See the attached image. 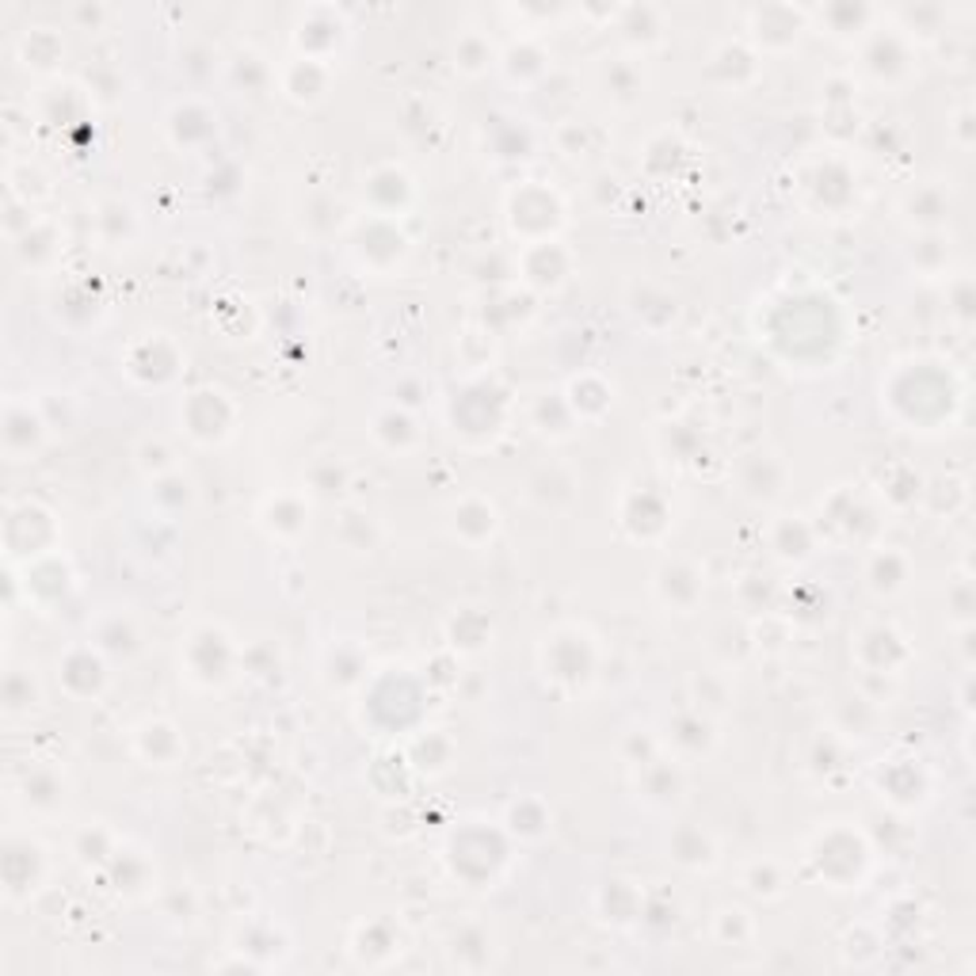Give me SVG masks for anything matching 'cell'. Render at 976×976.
<instances>
[{
	"label": "cell",
	"mask_w": 976,
	"mask_h": 976,
	"mask_svg": "<svg viewBox=\"0 0 976 976\" xmlns=\"http://www.w3.org/2000/svg\"><path fill=\"white\" fill-rule=\"evenodd\" d=\"M96 648H100L103 657H134L138 652V630H134L130 618L123 614H111L100 622V630H96Z\"/></svg>",
	"instance_id": "10"
},
{
	"label": "cell",
	"mask_w": 976,
	"mask_h": 976,
	"mask_svg": "<svg viewBox=\"0 0 976 976\" xmlns=\"http://www.w3.org/2000/svg\"><path fill=\"white\" fill-rule=\"evenodd\" d=\"M309 484H313V493L325 496V500H332V496H340L347 489V466L337 458H320L317 466L309 469Z\"/></svg>",
	"instance_id": "14"
},
{
	"label": "cell",
	"mask_w": 976,
	"mask_h": 976,
	"mask_svg": "<svg viewBox=\"0 0 976 976\" xmlns=\"http://www.w3.org/2000/svg\"><path fill=\"white\" fill-rule=\"evenodd\" d=\"M47 416L42 408H31V401L12 397L4 405V420H0V443H4V454L9 461H31L35 454L47 443Z\"/></svg>",
	"instance_id": "1"
},
{
	"label": "cell",
	"mask_w": 976,
	"mask_h": 976,
	"mask_svg": "<svg viewBox=\"0 0 976 976\" xmlns=\"http://www.w3.org/2000/svg\"><path fill=\"white\" fill-rule=\"evenodd\" d=\"M47 874V851L35 839H9L4 844V885L9 897H24Z\"/></svg>",
	"instance_id": "3"
},
{
	"label": "cell",
	"mask_w": 976,
	"mask_h": 976,
	"mask_svg": "<svg viewBox=\"0 0 976 976\" xmlns=\"http://www.w3.org/2000/svg\"><path fill=\"white\" fill-rule=\"evenodd\" d=\"M672 854H675V862H683V866H690V870H710L713 862H718V851H713L710 836H706V832H698V828H680V832H675Z\"/></svg>",
	"instance_id": "11"
},
{
	"label": "cell",
	"mask_w": 976,
	"mask_h": 976,
	"mask_svg": "<svg viewBox=\"0 0 976 976\" xmlns=\"http://www.w3.org/2000/svg\"><path fill=\"white\" fill-rule=\"evenodd\" d=\"M454 62L477 77V73H484L489 65H493V47H489L484 39H477V35H466V39L458 42V50H454Z\"/></svg>",
	"instance_id": "17"
},
{
	"label": "cell",
	"mask_w": 976,
	"mask_h": 976,
	"mask_svg": "<svg viewBox=\"0 0 976 976\" xmlns=\"http://www.w3.org/2000/svg\"><path fill=\"white\" fill-rule=\"evenodd\" d=\"M115 836H111L103 824H92V828H85L77 836V844H73V854H77L80 862H111L115 859Z\"/></svg>",
	"instance_id": "13"
},
{
	"label": "cell",
	"mask_w": 976,
	"mask_h": 976,
	"mask_svg": "<svg viewBox=\"0 0 976 976\" xmlns=\"http://www.w3.org/2000/svg\"><path fill=\"white\" fill-rule=\"evenodd\" d=\"M58 680L69 698H100L107 687V664L96 645H73L58 657Z\"/></svg>",
	"instance_id": "2"
},
{
	"label": "cell",
	"mask_w": 976,
	"mask_h": 976,
	"mask_svg": "<svg viewBox=\"0 0 976 976\" xmlns=\"http://www.w3.org/2000/svg\"><path fill=\"white\" fill-rule=\"evenodd\" d=\"M264 523L271 527L275 534H297L305 527V511L297 508V500L279 496V500H271V511L264 516Z\"/></svg>",
	"instance_id": "16"
},
{
	"label": "cell",
	"mask_w": 976,
	"mask_h": 976,
	"mask_svg": "<svg viewBox=\"0 0 976 976\" xmlns=\"http://www.w3.org/2000/svg\"><path fill=\"white\" fill-rule=\"evenodd\" d=\"M454 534L469 546H481L484 538L496 534V508L481 496H469L454 508Z\"/></svg>",
	"instance_id": "7"
},
{
	"label": "cell",
	"mask_w": 976,
	"mask_h": 976,
	"mask_svg": "<svg viewBox=\"0 0 976 976\" xmlns=\"http://www.w3.org/2000/svg\"><path fill=\"white\" fill-rule=\"evenodd\" d=\"M138 466L145 469V473H153V481H156V477L173 473V454H168V446L161 443V439H141Z\"/></svg>",
	"instance_id": "19"
},
{
	"label": "cell",
	"mask_w": 976,
	"mask_h": 976,
	"mask_svg": "<svg viewBox=\"0 0 976 976\" xmlns=\"http://www.w3.org/2000/svg\"><path fill=\"white\" fill-rule=\"evenodd\" d=\"M748 889L756 892V897H782V889H786V877H782V870L774 866V862H756V866L748 870Z\"/></svg>",
	"instance_id": "18"
},
{
	"label": "cell",
	"mask_w": 976,
	"mask_h": 976,
	"mask_svg": "<svg viewBox=\"0 0 976 976\" xmlns=\"http://www.w3.org/2000/svg\"><path fill=\"white\" fill-rule=\"evenodd\" d=\"M39 683H35L31 672L16 668V672L4 675V713L9 718H24V713L39 710Z\"/></svg>",
	"instance_id": "12"
},
{
	"label": "cell",
	"mask_w": 976,
	"mask_h": 976,
	"mask_svg": "<svg viewBox=\"0 0 976 976\" xmlns=\"http://www.w3.org/2000/svg\"><path fill=\"white\" fill-rule=\"evenodd\" d=\"M134 744H138V756L149 766H173L183 756V736L173 721H145L138 728V736H134Z\"/></svg>",
	"instance_id": "5"
},
{
	"label": "cell",
	"mask_w": 976,
	"mask_h": 976,
	"mask_svg": "<svg viewBox=\"0 0 976 976\" xmlns=\"http://www.w3.org/2000/svg\"><path fill=\"white\" fill-rule=\"evenodd\" d=\"M508 821H511V832H519V836L534 839V836H542V832H546L549 816H546V809H542V801H534V797H523V801L511 804Z\"/></svg>",
	"instance_id": "15"
},
{
	"label": "cell",
	"mask_w": 976,
	"mask_h": 976,
	"mask_svg": "<svg viewBox=\"0 0 976 976\" xmlns=\"http://www.w3.org/2000/svg\"><path fill=\"white\" fill-rule=\"evenodd\" d=\"M287 96L297 103H317L320 96H325V88H329V69H325V62L320 58H297L294 65L287 69Z\"/></svg>",
	"instance_id": "8"
},
{
	"label": "cell",
	"mask_w": 976,
	"mask_h": 976,
	"mask_svg": "<svg viewBox=\"0 0 976 976\" xmlns=\"http://www.w3.org/2000/svg\"><path fill=\"white\" fill-rule=\"evenodd\" d=\"M657 592L660 599L668 603V607H675L680 614H687L690 607L698 603V595H702V580H698V572L690 569V565H664V569L657 572Z\"/></svg>",
	"instance_id": "6"
},
{
	"label": "cell",
	"mask_w": 976,
	"mask_h": 976,
	"mask_svg": "<svg viewBox=\"0 0 976 976\" xmlns=\"http://www.w3.org/2000/svg\"><path fill=\"white\" fill-rule=\"evenodd\" d=\"M16 54H20V62H24V69L47 73V69H54V62H62L65 47L50 27H35V31H27L24 39H20Z\"/></svg>",
	"instance_id": "9"
},
{
	"label": "cell",
	"mask_w": 976,
	"mask_h": 976,
	"mask_svg": "<svg viewBox=\"0 0 976 976\" xmlns=\"http://www.w3.org/2000/svg\"><path fill=\"white\" fill-rule=\"evenodd\" d=\"M65 797H69V782H65V774H58L54 766H31V771H24V778H20V801H24L31 812H39V816L58 812L65 804Z\"/></svg>",
	"instance_id": "4"
}]
</instances>
